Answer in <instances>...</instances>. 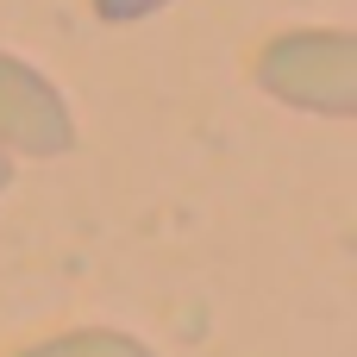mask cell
I'll use <instances>...</instances> for the list:
<instances>
[{"instance_id":"obj_5","label":"cell","mask_w":357,"mask_h":357,"mask_svg":"<svg viewBox=\"0 0 357 357\" xmlns=\"http://www.w3.org/2000/svg\"><path fill=\"white\" fill-rule=\"evenodd\" d=\"M6 182H13V157L0 151V195H6Z\"/></svg>"},{"instance_id":"obj_2","label":"cell","mask_w":357,"mask_h":357,"mask_svg":"<svg viewBox=\"0 0 357 357\" xmlns=\"http://www.w3.org/2000/svg\"><path fill=\"white\" fill-rule=\"evenodd\" d=\"M0 151H19V157L75 151V119H69V100L56 94V82L6 50H0Z\"/></svg>"},{"instance_id":"obj_3","label":"cell","mask_w":357,"mask_h":357,"mask_svg":"<svg viewBox=\"0 0 357 357\" xmlns=\"http://www.w3.org/2000/svg\"><path fill=\"white\" fill-rule=\"evenodd\" d=\"M19 357H157V351L144 339H132V333H113V326H75V333L25 345Z\"/></svg>"},{"instance_id":"obj_1","label":"cell","mask_w":357,"mask_h":357,"mask_svg":"<svg viewBox=\"0 0 357 357\" xmlns=\"http://www.w3.org/2000/svg\"><path fill=\"white\" fill-rule=\"evenodd\" d=\"M257 82L301 113L320 119H351L357 113V38L339 25H314V31H282L264 44L257 56Z\"/></svg>"},{"instance_id":"obj_4","label":"cell","mask_w":357,"mask_h":357,"mask_svg":"<svg viewBox=\"0 0 357 357\" xmlns=\"http://www.w3.org/2000/svg\"><path fill=\"white\" fill-rule=\"evenodd\" d=\"M169 0H94V13L107 19V25H138V19H151V13H163Z\"/></svg>"}]
</instances>
